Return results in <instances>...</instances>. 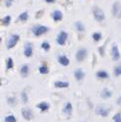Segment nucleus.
Segmentation results:
<instances>
[{"label": "nucleus", "mask_w": 121, "mask_h": 122, "mask_svg": "<svg viewBox=\"0 0 121 122\" xmlns=\"http://www.w3.org/2000/svg\"><path fill=\"white\" fill-rule=\"evenodd\" d=\"M96 76L99 78H107L108 77V72L105 71H99L96 72Z\"/></svg>", "instance_id": "21"}, {"label": "nucleus", "mask_w": 121, "mask_h": 122, "mask_svg": "<svg viewBox=\"0 0 121 122\" xmlns=\"http://www.w3.org/2000/svg\"><path fill=\"white\" fill-rule=\"evenodd\" d=\"M58 61H59V63L62 65V66H68V65L70 64V60H69V58L66 57V56H64V55L60 56V57L58 58Z\"/></svg>", "instance_id": "12"}, {"label": "nucleus", "mask_w": 121, "mask_h": 122, "mask_svg": "<svg viewBox=\"0 0 121 122\" xmlns=\"http://www.w3.org/2000/svg\"><path fill=\"white\" fill-rule=\"evenodd\" d=\"M112 14L114 17L121 19V3L114 2L112 5Z\"/></svg>", "instance_id": "6"}, {"label": "nucleus", "mask_w": 121, "mask_h": 122, "mask_svg": "<svg viewBox=\"0 0 121 122\" xmlns=\"http://www.w3.org/2000/svg\"><path fill=\"white\" fill-rule=\"evenodd\" d=\"M109 111H110V109L105 107L104 105H97L95 108V113L100 115L102 117H106L109 114Z\"/></svg>", "instance_id": "4"}, {"label": "nucleus", "mask_w": 121, "mask_h": 122, "mask_svg": "<svg viewBox=\"0 0 121 122\" xmlns=\"http://www.w3.org/2000/svg\"><path fill=\"white\" fill-rule=\"evenodd\" d=\"M63 13H62V11H60V10H55L52 13V18L54 19V21H56V22H58V21H60L63 19Z\"/></svg>", "instance_id": "11"}, {"label": "nucleus", "mask_w": 121, "mask_h": 122, "mask_svg": "<svg viewBox=\"0 0 121 122\" xmlns=\"http://www.w3.org/2000/svg\"><path fill=\"white\" fill-rule=\"evenodd\" d=\"M13 66H14L13 60H12V58H8L7 63H6V68H7V70H11V69H13Z\"/></svg>", "instance_id": "23"}, {"label": "nucleus", "mask_w": 121, "mask_h": 122, "mask_svg": "<svg viewBox=\"0 0 121 122\" xmlns=\"http://www.w3.org/2000/svg\"><path fill=\"white\" fill-rule=\"evenodd\" d=\"M12 2H13V0H5V5L7 6V7H9V6H11Z\"/></svg>", "instance_id": "32"}, {"label": "nucleus", "mask_w": 121, "mask_h": 122, "mask_svg": "<svg viewBox=\"0 0 121 122\" xmlns=\"http://www.w3.org/2000/svg\"><path fill=\"white\" fill-rule=\"evenodd\" d=\"M92 39L95 41V42H98L101 40V34L99 32H95L92 34Z\"/></svg>", "instance_id": "25"}, {"label": "nucleus", "mask_w": 121, "mask_h": 122, "mask_svg": "<svg viewBox=\"0 0 121 122\" xmlns=\"http://www.w3.org/2000/svg\"><path fill=\"white\" fill-rule=\"evenodd\" d=\"M39 71L42 75H47L48 72H49V69H48L46 66H41L39 68Z\"/></svg>", "instance_id": "24"}, {"label": "nucleus", "mask_w": 121, "mask_h": 122, "mask_svg": "<svg viewBox=\"0 0 121 122\" xmlns=\"http://www.w3.org/2000/svg\"><path fill=\"white\" fill-rule=\"evenodd\" d=\"M37 107L40 109V110H42V111H46V110H48V109L50 108V105L48 104L47 102L42 101V102L38 103V104H37Z\"/></svg>", "instance_id": "15"}, {"label": "nucleus", "mask_w": 121, "mask_h": 122, "mask_svg": "<svg viewBox=\"0 0 121 122\" xmlns=\"http://www.w3.org/2000/svg\"><path fill=\"white\" fill-rule=\"evenodd\" d=\"M42 49H44L45 51H48V50H50V44L48 42H43L42 43V45H41Z\"/></svg>", "instance_id": "28"}, {"label": "nucleus", "mask_w": 121, "mask_h": 122, "mask_svg": "<svg viewBox=\"0 0 121 122\" xmlns=\"http://www.w3.org/2000/svg\"><path fill=\"white\" fill-rule=\"evenodd\" d=\"M28 18H29V14H28V12H22V13L19 15V17H18V19H19L20 21L22 22H25L28 20Z\"/></svg>", "instance_id": "20"}, {"label": "nucleus", "mask_w": 121, "mask_h": 122, "mask_svg": "<svg viewBox=\"0 0 121 122\" xmlns=\"http://www.w3.org/2000/svg\"><path fill=\"white\" fill-rule=\"evenodd\" d=\"M20 74L23 77H25L29 75V66L28 65H23L21 66V70H20Z\"/></svg>", "instance_id": "14"}, {"label": "nucleus", "mask_w": 121, "mask_h": 122, "mask_svg": "<svg viewBox=\"0 0 121 122\" xmlns=\"http://www.w3.org/2000/svg\"><path fill=\"white\" fill-rule=\"evenodd\" d=\"M24 55L27 58H30L33 55V46L31 43H26L25 44V47H24Z\"/></svg>", "instance_id": "10"}, {"label": "nucleus", "mask_w": 121, "mask_h": 122, "mask_svg": "<svg viewBox=\"0 0 121 122\" xmlns=\"http://www.w3.org/2000/svg\"><path fill=\"white\" fill-rule=\"evenodd\" d=\"M117 103H118V104H121V96H120L119 98H118V100H117Z\"/></svg>", "instance_id": "34"}, {"label": "nucleus", "mask_w": 121, "mask_h": 122, "mask_svg": "<svg viewBox=\"0 0 121 122\" xmlns=\"http://www.w3.org/2000/svg\"><path fill=\"white\" fill-rule=\"evenodd\" d=\"M19 39H20V36L19 35H16V34L11 35L10 37L8 38L7 42H6V48H7V49L14 48L16 46V44L18 43V41H19Z\"/></svg>", "instance_id": "3"}, {"label": "nucleus", "mask_w": 121, "mask_h": 122, "mask_svg": "<svg viewBox=\"0 0 121 122\" xmlns=\"http://www.w3.org/2000/svg\"><path fill=\"white\" fill-rule=\"evenodd\" d=\"M66 40H68V33L65 31H60L57 36V43L60 46H64L66 44Z\"/></svg>", "instance_id": "7"}, {"label": "nucleus", "mask_w": 121, "mask_h": 122, "mask_svg": "<svg viewBox=\"0 0 121 122\" xmlns=\"http://www.w3.org/2000/svg\"><path fill=\"white\" fill-rule=\"evenodd\" d=\"M113 121L114 122H121V114L120 113H116L113 116Z\"/></svg>", "instance_id": "29"}, {"label": "nucleus", "mask_w": 121, "mask_h": 122, "mask_svg": "<svg viewBox=\"0 0 121 122\" xmlns=\"http://www.w3.org/2000/svg\"><path fill=\"white\" fill-rule=\"evenodd\" d=\"M8 103L10 105H14L15 104V102H16V98L15 97H11V98H8Z\"/></svg>", "instance_id": "31"}, {"label": "nucleus", "mask_w": 121, "mask_h": 122, "mask_svg": "<svg viewBox=\"0 0 121 122\" xmlns=\"http://www.w3.org/2000/svg\"><path fill=\"white\" fill-rule=\"evenodd\" d=\"M21 96H22L23 102H27V101H28V95H27V93H26V91H22Z\"/></svg>", "instance_id": "30"}, {"label": "nucleus", "mask_w": 121, "mask_h": 122, "mask_svg": "<svg viewBox=\"0 0 121 122\" xmlns=\"http://www.w3.org/2000/svg\"><path fill=\"white\" fill-rule=\"evenodd\" d=\"M75 77L77 81H81L84 77V71L81 69H77L75 71Z\"/></svg>", "instance_id": "13"}, {"label": "nucleus", "mask_w": 121, "mask_h": 122, "mask_svg": "<svg viewBox=\"0 0 121 122\" xmlns=\"http://www.w3.org/2000/svg\"><path fill=\"white\" fill-rule=\"evenodd\" d=\"M4 121L5 122H16V118L14 115H8V116L5 117Z\"/></svg>", "instance_id": "27"}, {"label": "nucleus", "mask_w": 121, "mask_h": 122, "mask_svg": "<svg viewBox=\"0 0 121 122\" xmlns=\"http://www.w3.org/2000/svg\"><path fill=\"white\" fill-rule=\"evenodd\" d=\"M86 56H87V50L86 48H81V49H78L76 54V59L77 62H82L86 58Z\"/></svg>", "instance_id": "5"}, {"label": "nucleus", "mask_w": 121, "mask_h": 122, "mask_svg": "<svg viewBox=\"0 0 121 122\" xmlns=\"http://www.w3.org/2000/svg\"><path fill=\"white\" fill-rule=\"evenodd\" d=\"M11 22V16L10 15H7V16H5L4 18H2L1 19V24L4 26H8L9 24Z\"/></svg>", "instance_id": "19"}, {"label": "nucleus", "mask_w": 121, "mask_h": 122, "mask_svg": "<svg viewBox=\"0 0 121 122\" xmlns=\"http://www.w3.org/2000/svg\"><path fill=\"white\" fill-rule=\"evenodd\" d=\"M75 27H76V29L77 30L78 32H84V30H86V28H84V25H83V23L81 22V21H76V22H75Z\"/></svg>", "instance_id": "16"}, {"label": "nucleus", "mask_w": 121, "mask_h": 122, "mask_svg": "<svg viewBox=\"0 0 121 122\" xmlns=\"http://www.w3.org/2000/svg\"><path fill=\"white\" fill-rule=\"evenodd\" d=\"M21 112H22L23 118L26 119V120H32L34 117V114H33L32 110H30L29 108H23Z\"/></svg>", "instance_id": "9"}, {"label": "nucleus", "mask_w": 121, "mask_h": 122, "mask_svg": "<svg viewBox=\"0 0 121 122\" xmlns=\"http://www.w3.org/2000/svg\"><path fill=\"white\" fill-rule=\"evenodd\" d=\"M92 14H93L94 19L97 21V22H102V21H104V19H105L104 12L102 11V9L99 8V7H96V6H95V7H93Z\"/></svg>", "instance_id": "1"}, {"label": "nucleus", "mask_w": 121, "mask_h": 122, "mask_svg": "<svg viewBox=\"0 0 121 122\" xmlns=\"http://www.w3.org/2000/svg\"><path fill=\"white\" fill-rule=\"evenodd\" d=\"M101 97H102V98H109V97L112 95V92H111V91L110 90H108V89H104V90H102L101 91Z\"/></svg>", "instance_id": "18"}, {"label": "nucleus", "mask_w": 121, "mask_h": 122, "mask_svg": "<svg viewBox=\"0 0 121 122\" xmlns=\"http://www.w3.org/2000/svg\"><path fill=\"white\" fill-rule=\"evenodd\" d=\"M71 110H72V107H71V104L69 102V103H66L65 108H64V112L66 114H71Z\"/></svg>", "instance_id": "22"}, {"label": "nucleus", "mask_w": 121, "mask_h": 122, "mask_svg": "<svg viewBox=\"0 0 121 122\" xmlns=\"http://www.w3.org/2000/svg\"><path fill=\"white\" fill-rule=\"evenodd\" d=\"M48 31H49V28H48L47 26H44V25H37V26H34L32 28L33 34L35 36H37V37H39V36L47 33Z\"/></svg>", "instance_id": "2"}, {"label": "nucleus", "mask_w": 121, "mask_h": 122, "mask_svg": "<svg viewBox=\"0 0 121 122\" xmlns=\"http://www.w3.org/2000/svg\"><path fill=\"white\" fill-rule=\"evenodd\" d=\"M55 86L59 87V88H66L69 86V82L68 81H56Z\"/></svg>", "instance_id": "17"}, {"label": "nucleus", "mask_w": 121, "mask_h": 122, "mask_svg": "<svg viewBox=\"0 0 121 122\" xmlns=\"http://www.w3.org/2000/svg\"><path fill=\"white\" fill-rule=\"evenodd\" d=\"M114 75H115L116 76H119L121 75V64L114 68Z\"/></svg>", "instance_id": "26"}, {"label": "nucleus", "mask_w": 121, "mask_h": 122, "mask_svg": "<svg viewBox=\"0 0 121 122\" xmlns=\"http://www.w3.org/2000/svg\"><path fill=\"white\" fill-rule=\"evenodd\" d=\"M111 58L113 61H118L120 59V53L118 50V47L116 44L112 45V49H111Z\"/></svg>", "instance_id": "8"}, {"label": "nucleus", "mask_w": 121, "mask_h": 122, "mask_svg": "<svg viewBox=\"0 0 121 122\" xmlns=\"http://www.w3.org/2000/svg\"><path fill=\"white\" fill-rule=\"evenodd\" d=\"M45 1H46L47 3H53V2H55L56 0H45Z\"/></svg>", "instance_id": "33"}]
</instances>
